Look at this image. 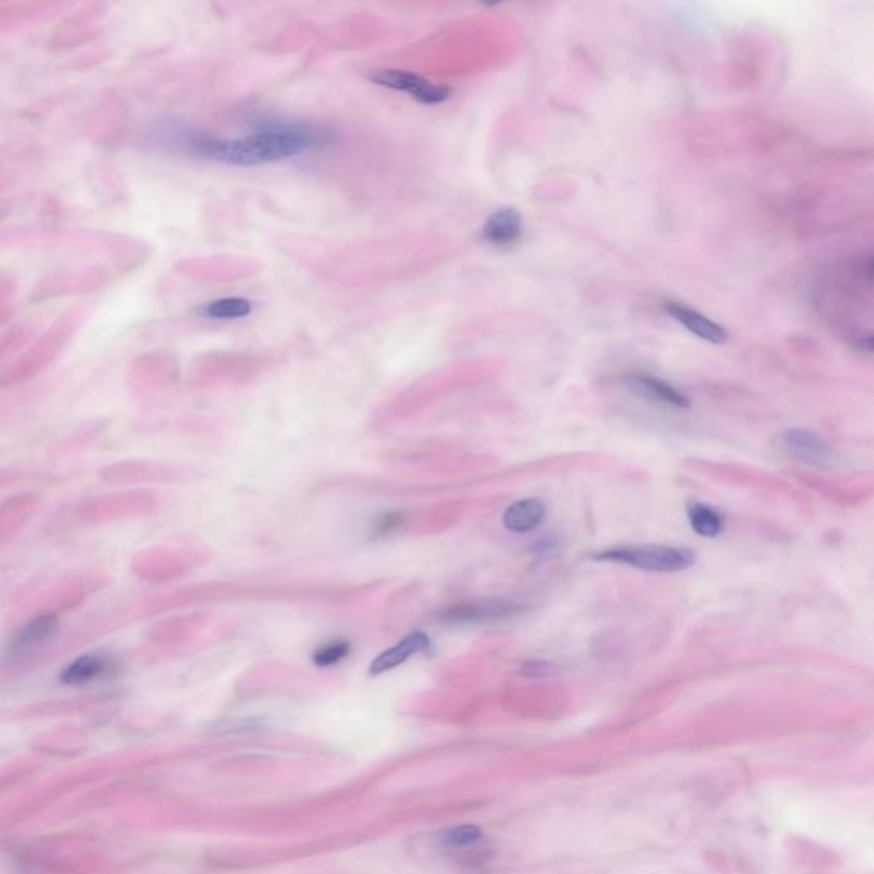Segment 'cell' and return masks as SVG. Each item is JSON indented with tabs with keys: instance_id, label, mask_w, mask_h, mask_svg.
<instances>
[{
	"instance_id": "cell-1",
	"label": "cell",
	"mask_w": 874,
	"mask_h": 874,
	"mask_svg": "<svg viewBox=\"0 0 874 874\" xmlns=\"http://www.w3.org/2000/svg\"><path fill=\"white\" fill-rule=\"evenodd\" d=\"M332 132L313 123H269L241 139H219L195 135L188 147L200 158L231 164L260 166L296 158L299 154L327 146Z\"/></svg>"
},
{
	"instance_id": "cell-2",
	"label": "cell",
	"mask_w": 874,
	"mask_h": 874,
	"mask_svg": "<svg viewBox=\"0 0 874 874\" xmlns=\"http://www.w3.org/2000/svg\"><path fill=\"white\" fill-rule=\"evenodd\" d=\"M600 562H617L647 572L687 571L695 564V552L687 547L670 545H625L593 555Z\"/></svg>"
},
{
	"instance_id": "cell-3",
	"label": "cell",
	"mask_w": 874,
	"mask_h": 874,
	"mask_svg": "<svg viewBox=\"0 0 874 874\" xmlns=\"http://www.w3.org/2000/svg\"><path fill=\"white\" fill-rule=\"evenodd\" d=\"M523 612V606L504 598L468 600L446 606L437 613V622L444 625L484 624L504 620Z\"/></svg>"
},
{
	"instance_id": "cell-4",
	"label": "cell",
	"mask_w": 874,
	"mask_h": 874,
	"mask_svg": "<svg viewBox=\"0 0 874 874\" xmlns=\"http://www.w3.org/2000/svg\"><path fill=\"white\" fill-rule=\"evenodd\" d=\"M779 448L791 460L810 467L834 468L839 461V453L830 441L806 429H787L782 432L779 436Z\"/></svg>"
},
{
	"instance_id": "cell-5",
	"label": "cell",
	"mask_w": 874,
	"mask_h": 874,
	"mask_svg": "<svg viewBox=\"0 0 874 874\" xmlns=\"http://www.w3.org/2000/svg\"><path fill=\"white\" fill-rule=\"evenodd\" d=\"M369 77L374 84L408 94L412 100L419 101L422 105H439L451 96L448 86L434 84L426 77L407 70L383 69L373 72Z\"/></svg>"
},
{
	"instance_id": "cell-6",
	"label": "cell",
	"mask_w": 874,
	"mask_h": 874,
	"mask_svg": "<svg viewBox=\"0 0 874 874\" xmlns=\"http://www.w3.org/2000/svg\"><path fill=\"white\" fill-rule=\"evenodd\" d=\"M624 385L630 393L646 402L666 408H688V400L682 391L676 390L665 379L656 378L651 374H629L625 376Z\"/></svg>"
},
{
	"instance_id": "cell-7",
	"label": "cell",
	"mask_w": 874,
	"mask_h": 874,
	"mask_svg": "<svg viewBox=\"0 0 874 874\" xmlns=\"http://www.w3.org/2000/svg\"><path fill=\"white\" fill-rule=\"evenodd\" d=\"M666 313L678 321L682 327L687 328L688 332L694 333L695 337L702 338L711 344L721 345L728 342V332L724 330L719 323L712 321L711 318L702 315L694 308H690L687 304L675 303V301H666Z\"/></svg>"
},
{
	"instance_id": "cell-8",
	"label": "cell",
	"mask_w": 874,
	"mask_h": 874,
	"mask_svg": "<svg viewBox=\"0 0 874 874\" xmlns=\"http://www.w3.org/2000/svg\"><path fill=\"white\" fill-rule=\"evenodd\" d=\"M55 630H57V617L55 615H43V617L31 620L11 637V641L7 644V656L21 658V656L33 653L36 649H40V646H43L45 642L52 639Z\"/></svg>"
},
{
	"instance_id": "cell-9",
	"label": "cell",
	"mask_w": 874,
	"mask_h": 874,
	"mask_svg": "<svg viewBox=\"0 0 874 874\" xmlns=\"http://www.w3.org/2000/svg\"><path fill=\"white\" fill-rule=\"evenodd\" d=\"M431 639L424 632H412L405 639L386 649L374 659L369 668L371 675H383L386 671L395 670L414 654L429 653L431 651Z\"/></svg>"
},
{
	"instance_id": "cell-10",
	"label": "cell",
	"mask_w": 874,
	"mask_h": 874,
	"mask_svg": "<svg viewBox=\"0 0 874 874\" xmlns=\"http://www.w3.org/2000/svg\"><path fill=\"white\" fill-rule=\"evenodd\" d=\"M523 234V217L519 210L513 207H504L490 214L485 221L482 236L489 245L513 246Z\"/></svg>"
},
{
	"instance_id": "cell-11",
	"label": "cell",
	"mask_w": 874,
	"mask_h": 874,
	"mask_svg": "<svg viewBox=\"0 0 874 874\" xmlns=\"http://www.w3.org/2000/svg\"><path fill=\"white\" fill-rule=\"evenodd\" d=\"M117 671V663L103 654H86L74 659L60 675L65 685H86L103 680Z\"/></svg>"
},
{
	"instance_id": "cell-12",
	"label": "cell",
	"mask_w": 874,
	"mask_h": 874,
	"mask_svg": "<svg viewBox=\"0 0 874 874\" xmlns=\"http://www.w3.org/2000/svg\"><path fill=\"white\" fill-rule=\"evenodd\" d=\"M547 514V507L540 499H521L507 507L502 523L513 533H530L540 526Z\"/></svg>"
},
{
	"instance_id": "cell-13",
	"label": "cell",
	"mask_w": 874,
	"mask_h": 874,
	"mask_svg": "<svg viewBox=\"0 0 874 874\" xmlns=\"http://www.w3.org/2000/svg\"><path fill=\"white\" fill-rule=\"evenodd\" d=\"M687 516L688 523L699 537L716 538L723 531V516L709 504L690 502L687 506Z\"/></svg>"
},
{
	"instance_id": "cell-14",
	"label": "cell",
	"mask_w": 874,
	"mask_h": 874,
	"mask_svg": "<svg viewBox=\"0 0 874 874\" xmlns=\"http://www.w3.org/2000/svg\"><path fill=\"white\" fill-rule=\"evenodd\" d=\"M250 301L245 298H222L205 303L197 309V313L209 320H238L250 315Z\"/></svg>"
},
{
	"instance_id": "cell-15",
	"label": "cell",
	"mask_w": 874,
	"mask_h": 874,
	"mask_svg": "<svg viewBox=\"0 0 874 874\" xmlns=\"http://www.w3.org/2000/svg\"><path fill=\"white\" fill-rule=\"evenodd\" d=\"M349 654L350 642L344 641V639H337V641H330L318 647L315 653H313V663L316 666H321V668H328V666L338 665Z\"/></svg>"
},
{
	"instance_id": "cell-16",
	"label": "cell",
	"mask_w": 874,
	"mask_h": 874,
	"mask_svg": "<svg viewBox=\"0 0 874 874\" xmlns=\"http://www.w3.org/2000/svg\"><path fill=\"white\" fill-rule=\"evenodd\" d=\"M480 837H482L480 828L475 825H460V827L449 828L441 834V844L446 845L448 849H465L477 844Z\"/></svg>"
},
{
	"instance_id": "cell-17",
	"label": "cell",
	"mask_w": 874,
	"mask_h": 874,
	"mask_svg": "<svg viewBox=\"0 0 874 874\" xmlns=\"http://www.w3.org/2000/svg\"><path fill=\"white\" fill-rule=\"evenodd\" d=\"M403 516L400 513H388L374 523L373 537H386L391 531L397 530L398 526L402 525Z\"/></svg>"
}]
</instances>
